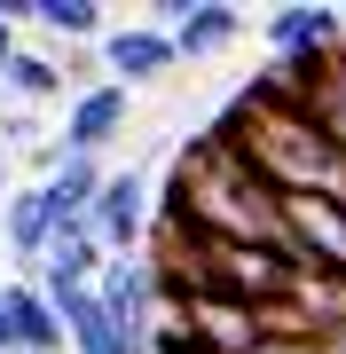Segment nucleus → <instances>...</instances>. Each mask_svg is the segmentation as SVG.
<instances>
[{
	"instance_id": "3",
	"label": "nucleus",
	"mask_w": 346,
	"mask_h": 354,
	"mask_svg": "<svg viewBox=\"0 0 346 354\" xmlns=\"http://www.w3.org/2000/svg\"><path fill=\"white\" fill-rule=\"evenodd\" d=\"M173 323L189 330L197 354H252V346H260V307L213 299V291H189V299L173 307Z\"/></svg>"
},
{
	"instance_id": "7",
	"label": "nucleus",
	"mask_w": 346,
	"mask_h": 354,
	"mask_svg": "<svg viewBox=\"0 0 346 354\" xmlns=\"http://www.w3.org/2000/svg\"><path fill=\"white\" fill-rule=\"evenodd\" d=\"M95 276H103V244H95L87 228H55L48 252H39V268H32L39 291H87Z\"/></svg>"
},
{
	"instance_id": "6",
	"label": "nucleus",
	"mask_w": 346,
	"mask_h": 354,
	"mask_svg": "<svg viewBox=\"0 0 346 354\" xmlns=\"http://www.w3.org/2000/svg\"><path fill=\"white\" fill-rule=\"evenodd\" d=\"M338 39H346V16H338V8H276V16H268L276 64H331Z\"/></svg>"
},
{
	"instance_id": "8",
	"label": "nucleus",
	"mask_w": 346,
	"mask_h": 354,
	"mask_svg": "<svg viewBox=\"0 0 346 354\" xmlns=\"http://www.w3.org/2000/svg\"><path fill=\"white\" fill-rule=\"evenodd\" d=\"M236 32H244V16L229 8V0H189V8H173V24H166L173 55H220Z\"/></svg>"
},
{
	"instance_id": "15",
	"label": "nucleus",
	"mask_w": 346,
	"mask_h": 354,
	"mask_svg": "<svg viewBox=\"0 0 346 354\" xmlns=\"http://www.w3.org/2000/svg\"><path fill=\"white\" fill-rule=\"evenodd\" d=\"M8 174H16V165H8V150H0V197H8Z\"/></svg>"
},
{
	"instance_id": "12",
	"label": "nucleus",
	"mask_w": 346,
	"mask_h": 354,
	"mask_svg": "<svg viewBox=\"0 0 346 354\" xmlns=\"http://www.w3.org/2000/svg\"><path fill=\"white\" fill-rule=\"evenodd\" d=\"M32 24L55 39H103L110 16H103V0H32Z\"/></svg>"
},
{
	"instance_id": "13",
	"label": "nucleus",
	"mask_w": 346,
	"mask_h": 354,
	"mask_svg": "<svg viewBox=\"0 0 346 354\" xmlns=\"http://www.w3.org/2000/svg\"><path fill=\"white\" fill-rule=\"evenodd\" d=\"M0 134H8V150H39V118H32V111H16Z\"/></svg>"
},
{
	"instance_id": "1",
	"label": "nucleus",
	"mask_w": 346,
	"mask_h": 354,
	"mask_svg": "<svg viewBox=\"0 0 346 354\" xmlns=\"http://www.w3.org/2000/svg\"><path fill=\"white\" fill-rule=\"evenodd\" d=\"M173 174H181V189H189V205H181V228H189V236H213V244H260V252H276L283 268H299L291 236H283V205H276V189H268V181H260L236 150L197 142Z\"/></svg>"
},
{
	"instance_id": "11",
	"label": "nucleus",
	"mask_w": 346,
	"mask_h": 354,
	"mask_svg": "<svg viewBox=\"0 0 346 354\" xmlns=\"http://www.w3.org/2000/svg\"><path fill=\"white\" fill-rule=\"evenodd\" d=\"M0 87H8L16 102H55V95H64V55H48V48H16L8 64H0Z\"/></svg>"
},
{
	"instance_id": "2",
	"label": "nucleus",
	"mask_w": 346,
	"mask_h": 354,
	"mask_svg": "<svg viewBox=\"0 0 346 354\" xmlns=\"http://www.w3.org/2000/svg\"><path fill=\"white\" fill-rule=\"evenodd\" d=\"M79 228H87V236L103 244V260H126V252H142V236H150V174H134V165H110Z\"/></svg>"
},
{
	"instance_id": "5",
	"label": "nucleus",
	"mask_w": 346,
	"mask_h": 354,
	"mask_svg": "<svg viewBox=\"0 0 346 354\" xmlns=\"http://www.w3.org/2000/svg\"><path fill=\"white\" fill-rule=\"evenodd\" d=\"M95 48H103V71H110V87H150V79H166L181 55H173V39L157 32V24H110L103 39H95Z\"/></svg>"
},
{
	"instance_id": "4",
	"label": "nucleus",
	"mask_w": 346,
	"mask_h": 354,
	"mask_svg": "<svg viewBox=\"0 0 346 354\" xmlns=\"http://www.w3.org/2000/svg\"><path fill=\"white\" fill-rule=\"evenodd\" d=\"M126 111H134V95H126V87H110V79L79 87V95H71V111H64V150H71V158H103L110 142L126 134Z\"/></svg>"
},
{
	"instance_id": "10",
	"label": "nucleus",
	"mask_w": 346,
	"mask_h": 354,
	"mask_svg": "<svg viewBox=\"0 0 346 354\" xmlns=\"http://www.w3.org/2000/svg\"><path fill=\"white\" fill-rule=\"evenodd\" d=\"M0 228H8V252L39 268V252H48V236H55V221H48V205H39V181L32 189H8L0 197Z\"/></svg>"
},
{
	"instance_id": "14",
	"label": "nucleus",
	"mask_w": 346,
	"mask_h": 354,
	"mask_svg": "<svg viewBox=\"0 0 346 354\" xmlns=\"http://www.w3.org/2000/svg\"><path fill=\"white\" fill-rule=\"evenodd\" d=\"M16 48H24V32H16V24H8V16H0V64H8V55H16Z\"/></svg>"
},
{
	"instance_id": "9",
	"label": "nucleus",
	"mask_w": 346,
	"mask_h": 354,
	"mask_svg": "<svg viewBox=\"0 0 346 354\" xmlns=\"http://www.w3.org/2000/svg\"><path fill=\"white\" fill-rule=\"evenodd\" d=\"M0 315L16 330V354H64V323L32 283H0Z\"/></svg>"
}]
</instances>
